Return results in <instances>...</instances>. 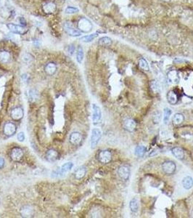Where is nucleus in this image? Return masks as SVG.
Here are the masks:
<instances>
[{
	"label": "nucleus",
	"mask_w": 193,
	"mask_h": 218,
	"mask_svg": "<svg viewBox=\"0 0 193 218\" xmlns=\"http://www.w3.org/2000/svg\"><path fill=\"white\" fill-rule=\"evenodd\" d=\"M44 10L47 13H52V12H55L56 9V5L52 2H48L44 5Z\"/></svg>",
	"instance_id": "nucleus-23"
},
{
	"label": "nucleus",
	"mask_w": 193,
	"mask_h": 218,
	"mask_svg": "<svg viewBox=\"0 0 193 218\" xmlns=\"http://www.w3.org/2000/svg\"><path fill=\"white\" fill-rule=\"evenodd\" d=\"M86 173H87V169L85 167H80V168L77 169L75 172V178L78 180H81L85 176Z\"/></svg>",
	"instance_id": "nucleus-21"
},
{
	"label": "nucleus",
	"mask_w": 193,
	"mask_h": 218,
	"mask_svg": "<svg viewBox=\"0 0 193 218\" xmlns=\"http://www.w3.org/2000/svg\"><path fill=\"white\" fill-rule=\"evenodd\" d=\"M78 12V9L77 8V7H71V6L66 7V9H65V13L66 14H74Z\"/></svg>",
	"instance_id": "nucleus-34"
},
{
	"label": "nucleus",
	"mask_w": 193,
	"mask_h": 218,
	"mask_svg": "<svg viewBox=\"0 0 193 218\" xmlns=\"http://www.w3.org/2000/svg\"><path fill=\"white\" fill-rule=\"evenodd\" d=\"M58 152L55 149H50L46 153V159L50 162L55 161L58 159Z\"/></svg>",
	"instance_id": "nucleus-15"
},
{
	"label": "nucleus",
	"mask_w": 193,
	"mask_h": 218,
	"mask_svg": "<svg viewBox=\"0 0 193 218\" xmlns=\"http://www.w3.org/2000/svg\"><path fill=\"white\" fill-rule=\"evenodd\" d=\"M129 207L131 212H136L139 208V202L137 199H134L130 201Z\"/></svg>",
	"instance_id": "nucleus-24"
},
{
	"label": "nucleus",
	"mask_w": 193,
	"mask_h": 218,
	"mask_svg": "<svg viewBox=\"0 0 193 218\" xmlns=\"http://www.w3.org/2000/svg\"><path fill=\"white\" fill-rule=\"evenodd\" d=\"M23 151L20 148L15 147L12 148L10 153V157L13 161H18L23 158Z\"/></svg>",
	"instance_id": "nucleus-7"
},
{
	"label": "nucleus",
	"mask_w": 193,
	"mask_h": 218,
	"mask_svg": "<svg viewBox=\"0 0 193 218\" xmlns=\"http://www.w3.org/2000/svg\"><path fill=\"white\" fill-rule=\"evenodd\" d=\"M97 36H98V34H97V33H95V34H89V35L84 36V37H81L80 40L83 42H90L95 40Z\"/></svg>",
	"instance_id": "nucleus-28"
},
{
	"label": "nucleus",
	"mask_w": 193,
	"mask_h": 218,
	"mask_svg": "<svg viewBox=\"0 0 193 218\" xmlns=\"http://www.w3.org/2000/svg\"><path fill=\"white\" fill-rule=\"evenodd\" d=\"M182 186L187 190L192 189L193 186V179L190 176H186L182 180Z\"/></svg>",
	"instance_id": "nucleus-17"
},
{
	"label": "nucleus",
	"mask_w": 193,
	"mask_h": 218,
	"mask_svg": "<svg viewBox=\"0 0 193 218\" xmlns=\"http://www.w3.org/2000/svg\"><path fill=\"white\" fill-rule=\"evenodd\" d=\"M32 214V209H31L29 206H26V208H23V209H22V214L23 217H29V215Z\"/></svg>",
	"instance_id": "nucleus-33"
},
{
	"label": "nucleus",
	"mask_w": 193,
	"mask_h": 218,
	"mask_svg": "<svg viewBox=\"0 0 193 218\" xmlns=\"http://www.w3.org/2000/svg\"><path fill=\"white\" fill-rule=\"evenodd\" d=\"M29 100L31 102H35L38 100L39 93L36 89H30L29 92Z\"/></svg>",
	"instance_id": "nucleus-25"
},
{
	"label": "nucleus",
	"mask_w": 193,
	"mask_h": 218,
	"mask_svg": "<svg viewBox=\"0 0 193 218\" xmlns=\"http://www.w3.org/2000/svg\"><path fill=\"white\" fill-rule=\"evenodd\" d=\"M102 136V132L100 131V130L95 129L92 130V135H91V140H90V145L91 148H95L97 146V144H98L99 141H100V138H101Z\"/></svg>",
	"instance_id": "nucleus-2"
},
{
	"label": "nucleus",
	"mask_w": 193,
	"mask_h": 218,
	"mask_svg": "<svg viewBox=\"0 0 193 218\" xmlns=\"http://www.w3.org/2000/svg\"><path fill=\"white\" fill-rule=\"evenodd\" d=\"M168 79L172 83L178 82L179 81V76L178 72L176 71H171L168 74Z\"/></svg>",
	"instance_id": "nucleus-18"
},
{
	"label": "nucleus",
	"mask_w": 193,
	"mask_h": 218,
	"mask_svg": "<svg viewBox=\"0 0 193 218\" xmlns=\"http://www.w3.org/2000/svg\"><path fill=\"white\" fill-rule=\"evenodd\" d=\"M136 124L135 121L132 119H126L123 122V128L128 132H133L135 130Z\"/></svg>",
	"instance_id": "nucleus-13"
},
{
	"label": "nucleus",
	"mask_w": 193,
	"mask_h": 218,
	"mask_svg": "<svg viewBox=\"0 0 193 218\" xmlns=\"http://www.w3.org/2000/svg\"><path fill=\"white\" fill-rule=\"evenodd\" d=\"M75 50H76V48H75V47L73 45H69L68 48H67V53H68L69 55H73L75 53Z\"/></svg>",
	"instance_id": "nucleus-35"
},
{
	"label": "nucleus",
	"mask_w": 193,
	"mask_h": 218,
	"mask_svg": "<svg viewBox=\"0 0 193 218\" xmlns=\"http://www.w3.org/2000/svg\"><path fill=\"white\" fill-rule=\"evenodd\" d=\"M64 1H65V0H64Z\"/></svg>",
	"instance_id": "nucleus-41"
},
{
	"label": "nucleus",
	"mask_w": 193,
	"mask_h": 218,
	"mask_svg": "<svg viewBox=\"0 0 193 218\" xmlns=\"http://www.w3.org/2000/svg\"><path fill=\"white\" fill-rule=\"evenodd\" d=\"M18 139L20 142H23V141L25 140L24 132H20L18 134Z\"/></svg>",
	"instance_id": "nucleus-37"
},
{
	"label": "nucleus",
	"mask_w": 193,
	"mask_h": 218,
	"mask_svg": "<svg viewBox=\"0 0 193 218\" xmlns=\"http://www.w3.org/2000/svg\"><path fill=\"white\" fill-rule=\"evenodd\" d=\"M7 28L11 32L17 34H23L26 33V30L23 26H18V25L14 24V23H8L7 25Z\"/></svg>",
	"instance_id": "nucleus-10"
},
{
	"label": "nucleus",
	"mask_w": 193,
	"mask_h": 218,
	"mask_svg": "<svg viewBox=\"0 0 193 218\" xmlns=\"http://www.w3.org/2000/svg\"><path fill=\"white\" fill-rule=\"evenodd\" d=\"M118 173L121 180H123V181H127L130 176V169L127 166H122L118 169Z\"/></svg>",
	"instance_id": "nucleus-9"
},
{
	"label": "nucleus",
	"mask_w": 193,
	"mask_h": 218,
	"mask_svg": "<svg viewBox=\"0 0 193 218\" xmlns=\"http://www.w3.org/2000/svg\"><path fill=\"white\" fill-rule=\"evenodd\" d=\"M179 98V97L178 94H177L176 92H175V91L171 90L169 91V92H168L167 100L168 102H169L170 104L175 105L176 103H177V102H178Z\"/></svg>",
	"instance_id": "nucleus-14"
},
{
	"label": "nucleus",
	"mask_w": 193,
	"mask_h": 218,
	"mask_svg": "<svg viewBox=\"0 0 193 218\" xmlns=\"http://www.w3.org/2000/svg\"><path fill=\"white\" fill-rule=\"evenodd\" d=\"M172 153L176 159H184V152L181 148L179 147H175L172 149Z\"/></svg>",
	"instance_id": "nucleus-16"
},
{
	"label": "nucleus",
	"mask_w": 193,
	"mask_h": 218,
	"mask_svg": "<svg viewBox=\"0 0 193 218\" xmlns=\"http://www.w3.org/2000/svg\"><path fill=\"white\" fill-rule=\"evenodd\" d=\"M64 30L68 35L71 37H79L81 36V31L76 29L70 23H65L64 24Z\"/></svg>",
	"instance_id": "nucleus-6"
},
{
	"label": "nucleus",
	"mask_w": 193,
	"mask_h": 218,
	"mask_svg": "<svg viewBox=\"0 0 193 218\" xmlns=\"http://www.w3.org/2000/svg\"><path fill=\"white\" fill-rule=\"evenodd\" d=\"M16 130L17 127L15 124L12 123V122H7L4 127V133L5 135L10 137V136L13 135L16 132Z\"/></svg>",
	"instance_id": "nucleus-8"
},
{
	"label": "nucleus",
	"mask_w": 193,
	"mask_h": 218,
	"mask_svg": "<svg viewBox=\"0 0 193 218\" xmlns=\"http://www.w3.org/2000/svg\"><path fill=\"white\" fill-rule=\"evenodd\" d=\"M82 140V135L78 132H73L70 135V142L73 145H79Z\"/></svg>",
	"instance_id": "nucleus-11"
},
{
	"label": "nucleus",
	"mask_w": 193,
	"mask_h": 218,
	"mask_svg": "<svg viewBox=\"0 0 193 218\" xmlns=\"http://www.w3.org/2000/svg\"><path fill=\"white\" fill-rule=\"evenodd\" d=\"M146 148L142 145H139L135 148V154L137 156H143L145 153Z\"/></svg>",
	"instance_id": "nucleus-31"
},
{
	"label": "nucleus",
	"mask_w": 193,
	"mask_h": 218,
	"mask_svg": "<svg viewBox=\"0 0 193 218\" xmlns=\"http://www.w3.org/2000/svg\"><path fill=\"white\" fill-rule=\"evenodd\" d=\"M73 164L72 162L65 163V164H64L61 167L60 169L57 172L58 174H60V175H62V174H64V173H66V172H68V171H70V169L73 168Z\"/></svg>",
	"instance_id": "nucleus-20"
},
{
	"label": "nucleus",
	"mask_w": 193,
	"mask_h": 218,
	"mask_svg": "<svg viewBox=\"0 0 193 218\" xmlns=\"http://www.w3.org/2000/svg\"><path fill=\"white\" fill-rule=\"evenodd\" d=\"M184 120V117L182 114H180V113L174 114L173 119H172L174 124H180L182 123Z\"/></svg>",
	"instance_id": "nucleus-22"
},
{
	"label": "nucleus",
	"mask_w": 193,
	"mask_h": 218,
	"mask_svg": "<svg viewBox=\"0 0 193 218\" xmlns=\"http://www.w3.org/2000/svg\"><path fill=\"white\" fill-rule=\"evenodd\" d=\"M172 111L169 108H166L164 109V121L166 124L169 122V119H170V116L171 115Z\"/></svg>",
	"instance_id": "nucleus-32"
},
{
	"label": "nucleus",
	"mask_w": 193,
	"mask_h": 218,
	"mask_svg": "<svg viewBox=\"0 0 193 218\" xmlns=\"http://www.w3.org/2000/svg\"><path fill=\"white\" fill-rule=\"evenodd\" d=\"M4 166V160L0 157V169H2Z\"/></svg>",
	"instance_id": "nucleus-39"
},
{
	"label": "nucleus",
	"mask_w": 193,
	"mask_h": 218,
	"mask_svg": "<svg viewBox=\"0 0 193 218\" xmlns=\"http://www.w3.org/2000/svg\"><path fill=\"white\" fill-rule=\"evenodd\" d=\"M111 44H112V40L108 37H102L99 40V45H102V46H109Z\"/></svg>",
	"instance_id": "nucleus-27"
},
{
	"label": "nucleus",
	"mask_w": 193,
	"mask_h": 218,
	"mask_svg": "<svg viewBox=\"0 0 193 218\" xmlns=\"http://www.w3.org/2000/svg\"><path fill=\"white\" fill-rule=\"evenodd\" d=\"M84 59V50L82 47H79L77 50V54H76V60H77L78 63H81Z\"/></svg>",
	"instance_id": "nucleus-30"
},
{
	"label": "nucleus",
	"mask_w": 193,
	"mask_h": 218,
	"mask_svg": "<svg viewBox=\"0 0 193 218\" xmlns=\"http://www.w3.org/2000/svg\"><path fill=\"white\" fill-rule=\"evenodd\" d=\"M162 169L165 174L171 175H173L174 172H175L176 169V166L175 163L174 161H166L163 163Z\"/></svg>",
	"instance_id": "nucleus-3"
},
{
	"label": "nucleus",
	"mask_w": 193,
	"mask_h": 218,
	"mask_svg": "<svg viewBox=\"0 0 193 218\" xmlns=\"http://www.w3.org/2000/svg\"><path fill=\"white\" fill-rule=\"evenodd\" d=\"M10 54L7 51L0 52V61L2 63H7L10 60Z\"/></svg>",
	"instance_id": "nucleus-26"
},
{
	"label": "nucleus",
	"mask_w": 193,
	"mask_h": 218,
	"mask_svg": "<svg viewBox=\"0 0 193 218\" xmlns=\"http://www.w3.org/2000/svg\"><path fill=\"white\" fill-rule=\"evenodd\" d=\"M19 22H20V24L23 25V26H26V20H25L23 18H19Z\"/></svg>",
	"instance_id": "nucleus-38"
},
{
	"label": "nucleus",
	"mask_w": 193,
	"mask_h": 218,
	"mask_svg": "<svg viewBox=\"0 0 193 218\" xmlns=\"http://www.w3.org/2000/svg\"><path fill=\"white\" fill-rule=\"evenodd\" d=\"M98 159L103 164H108L112 159V154L109 150H102L99 153Z\"/></svg>",
	"instance_id": "nucleus-5"
},
{
	"label": "nucleus",
	"mask_w": 193,
	"mask_h": 218,
	"mask_svg": "<svg viewBox=\"0 0 193 218\" xmlns=\"http://www.w3.org/2000/svg\"><path fill=\"white\" fill-rule=\"evenodd\" d=\"M56 70H57V66L54 63H50L45 67V71L50 76L54 74L56 72Z\"/></svg>",
	"instance_id": "nucleus-19"
},
{
	"label": "nucleus",
	"mask_w": 193,
	"mask_h": 218,
	"mask_svg": "<svg viewBox=\"0 0 193 218\" xmlns=\"http://www.w3.org/2000/svg\"><path fill=\"white\" fill-rule=\"evenodd\" d=\"M78 29L80 31L84 33H89L92 31V24L89 20L85 18H82L78 21Z\"/></svg>",
	"instance_id": "nucleus-1"
},
{
	"label": "nucleus",
	"mask_w": 193,
	"mask_h": 218,
	"mask_svg": "<svg viewBox=\"0 0 193 218\" xmlns=\"http://www.w3.org/2000/svg\"><path fill=\"white\" fill-rule=\"evenodd\" d=\"M102 118V111L100 108L96 104L92 105V122L94 124H97L100 122Z\"/></svg>",
	"instance_id": "nucleus-4"
},
{
	"label": "nucleus",
	"mask_w": 193,
	"mask_h": 218,
	"mask_svg": "<svg viewBox=\"0 0 193 218\" xmlns=\"http://www.w3.org/2000/svg\"><path fill=\"white\" fill-rule=\"evenodd\" d=\"M11 117L12 119L18 121L23 117V109L20 107H16L11 111Z\"/></svg>",
	"instance_id": "nucleus-12"
},
{
	"label": "nucleus",
	"mask_w": 193,
	"mask_h": 218,
	"mask_svg": "<svg viewBox=\"0 0 193 218\" xmlns=\"http://www.w3.org/2000/svg\"><path fill=\"white\" fill-rule=\"evenodd\" d=\"M139 65L142 69H143L144 71H147L150 70V67H149L148 65V63L147 62L145 59L144 58H140L139 60Z\"/></svg>",
	"instance_id": "nucleus-29"
},
{
	"label": "nucleus",
	"mask_w": 193,
	"mask_h": 218,
	"mask_svg": "<svg viewBox=\"0 0 193 218\" xmlns=\"http://www.w3.org/2000/svg\"><path fill=\"white\" fill-rule=\"evenodd\" d=\"M164 1H170V0H164Z\"/></svg>",
	"instance_id": "nucleus-40"
},
{
	"label": "nucleus",
	"mask_w": 193,
	"mask_h": 218,
	"mask_svg": "<svg viewBox=\"0 0 193 218\" xmlns=\"http://www.w3.org/2000/svg\"><path fill=\"white\" fill-rule=\"evenodd\" d=\"M32 58H33L32 56H31L30 54L24 55H23V60H24L25 62H26V63H29L30 61L32 60Z\"/></svg>",
	"instance_id": "nucleus-36"
}]
</instances>
